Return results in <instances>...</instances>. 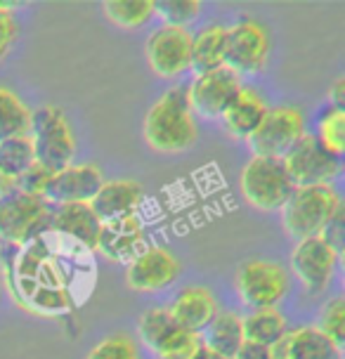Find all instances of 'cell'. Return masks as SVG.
Instances as JSON below:
<instances>
[{
  "label": "cell",
  "mask_w": 345,
  "mask_h": 359,
  "mask_svg": "<svg viewBox=\"0 0 345 359\" xmlns=\"http://www.w3.org/2000/svg\"><path fill=\"white\" fill-rule=\"evenodd\" d=\"M147 144L161 154L189 149L199 137L194 111H191L187 86H175L149 107L142 126Z\"/></svg>",
  "instance_id": "obj_1"
},
{
  "label": "cell",
  "mask_w": 345,
  "mask_h": 359,
  "mask_svg": "<svg viewBox=\"0 0 345 359\" xmlns=\"http://www.w3.org/2000/svg\"><path fill=\"white\" fill-rule=\"evenodd\" d=\"M341 206L343 198L334 184H315V187H293L289 201L279 213H282L286 234L296 241H303L319 236Z\"/></svg>",
  "instance_id": "obj_2"
},
{
  "label": "cell",
  "mask_w": 345,
  "mask_h": 359,
  "mask_svg": "<svg viewBox=\"0 0 345 359\" xmlns=\"http://www.w3.org/2000/svg\"><path fill=\"white\" fill-rule=\"evenodd\" d=\"M29 137L34 142L36 163L48 170H62L74 163L76 156V135L72 130L67 114L57 104H43L31 111Z\"/></svg>",
  "instance_id": "obj_3"
},
{
  "label": "cell",
  "mask_w": 345,
  "mask_h": 359,
  "mask_svg": "<svg viewBox=\"0 0 345 359\" xmlns=\"http://www.w3.org/2000/svg\"><path fill=\"white\" fill-rule=\"evenodd\" d=\"M239 187L248 206L263 210V213H274V210H282L284 203L289 201L293 182L282 158L251 156L241 170Z\"/></svg>",
  "instance_id": "obj_4"
},
{
  "label": "cell",
  "mask_w": 345,
  "mask_h": 359,
  "mask_svg": "<svg viewBox=\"0 0 345 359\" xmlns=\"http://www.w3.org/2000/svg\"><path fill=\"white\" fill-rule=\"evenodd\" d=\"M236 296L251 310L277 307L291 288V277L279 262L272 260H246L234 274Z\"/></svg>",
  "instance_id": "obj_5"
},
{
  "label": "cell",
  "mask_w": 345,
  "mask_h": 359,
  "mask_svg": "<svg viewBox=\"0 0 345 359\" xmlns=\"http://www.w3.org/2000/svg\"><path fill=\"white\" fill-rule=\"evenodd\" d=\"M293 187H315V184H334L341 175V158L324 149L312 133H305L296 144L282 156Z\"/></svg>",
  "instance_id": "obj_6"
},
{
  "label": "cell",
  "mask_w": 345,
  "mask_h": 359,
  "mask_svg": "<svg viewBox=\"0 0 345 359\" xmlns=\"http://www.w3.org/2000/svg\"><path fill=\"white\" fill-rule=\"evenodd\" d=\"M53 206L41 196L17 191L0 201V239L10 243H29L50 229Z\"/></svg>",
  "instance_id": "obj_7"
},
{
  "label": "cell",
  "mask_w": 345,
  "mask_h": 359,
  "mask_svg": "<svg viewBox=\"0 0 345 359\" xmlns=\"http://www.w3.org/2000/svg\"><path fill=\"white\" fill-rule=\"evenodd\" d=\"M305 133L308 130H305L303 111L291 104H279L267 109L263 123L246 142L251 147L253 156L282 158Z\"/></svg>",
  "instance_id": "obj_8"
},
{
  "label": "cell",
  "mask_w": 345,
  "mask_h": 359,
  "mask_svg": "<svg viewBox=\"0 0 345 359\" xmlns=\"http://www.w3.org/2000/svg\"><path fill=\"white\" fill-rule=\"evenodd\" d=\"M270 34L260 22L251 17L239 19L227 29L225 67L239 74H260L270 60Z\"/></svg>",
  "instance_id": "obj_9"
},
{
  "label": "cell",
  "mask_w": 345,
  "mask_h": 359,
  "mask_svg": "<svg viewBox=\"0 0 345 359\" xmlns=\"http://www.w3.org/2000/svg\"><path fill=\"white\" fill-rule=\"evenodd\" d=\"M338 260L341 255L329 243H324L319 236H312V239L296 241L291 253V272L310 296H319L334 281Z\"/></svg>",
  "instance_id": "obj_10"
},
{
  "label": "cell",
  "mask_w": 345,
  "mask_h": 359,
  "mask_svg": "<svg viewBox=\"0 0 345 359\" xmlns=\"http://www.w3.org/2000/svg\"><path fill=\"white\" fill-rule=\"evenodd\" d=\"M144 55L149 69L161 79H177L189 72L191 34L177 27H158L144 43Z\"/></svg>",
  "instance_id": "obj_11"
},
{
  "label": "cell",
  "mask_w": 345,
  "mask_h": 359,
  "mask_svg": "<svg viewBox=\"0 0 345 359\" xmlns=\"http://www.w3.org/2000/svg\"><path fill=\"white\" fill-rule=\"evenodd\" d=\"M180 277V260L163 246H147L126 267V281L137 293H156Z\"/></svg>",
  "instance_id": "obj_12"
},
{
  "label": "cell",
  "mask_w": 345,
  "mask_h": 359,
  "mask_svg": "<svg viewBox=\"0 0 345 359\" xmlns=\"http://www.w3.org/2000/svg\"><path fill=\"white\" fill-rule=\"evenodd\" d=\"M239 88L241 79L227 67L196 74L194 81L187 86L191 111L203 118H220L222 111L229 107V102L234 100V95L239 93Z\"/></svg>",
  "instance_id": "obj_13"
},
{
  "label": "cell",
  "mask_w": 345,
  "mask_h": 359,
  "mask_svg": "<svg viewBox=\"0 0 345 359\" xmlns=\"http://www.w3.org/2000/svg\"><path fill=\"white\" fill-rule=\"evenodd\" d=\"M104 177L102 170L93 163H72L67 168L57 170L50 187L46 191V201L50 206H62V203H90L97 194Z\"/></svg>",
  "instance_id": "obj_14"
},
{
  "label": "cell",
  "mask_w": 345,
  "mask_h": 359,
  "mask_svg": "<svg viewBox=\"0 0 345 359\" xmlns=\"http://www.w3.org/2000/svg\"><path fill=\"white\" fill-rule=\"evenodd\" d=\"M144 248V227L135 215L102 222L97 248L104 258L114 262H130Z\"/></svg>",
  "instance_id": "obj_15"
},
{
  "label": "cell",
  "mask_w": 345,
  "mask_h": 359,
  "mask_svg": "<svg viewBox=\"0 0 345 359\" xmlns=\"http://www.w3.org/2000/svg\"><path fill=\"white\" fill-rule=\"evenodd\" d=\"M142 198L144 189L135 180H104L97 194L93 196L90 208L100 217V222H109L126 215H135Z\"/></svg>",
  "instance_id": "obj_16"
},
{
  "label": "cell",
  "mask_w": 345,
  "mask_h": 359,
  "mask_svg": "<svg viewBox=\"0 0 345 359\" xmlns=\"http://www.w3.org/2000/svg\"><path fill=\"white\" fill-rule=\"evenodd\" d=\"M100 227L102 222L90 203H62V206H53V213H50V229L79 241L88 251L97 248Z\"/></svg>",
  "instance_id": "obj_17"
},
{
  "label": "cell",
  "mask_w": 345,
  "mask_h": 359,
  "mask_svg": "<svg viewBox=\"0 0 345 359\" xmlns=\"http://www.w3.org/2000/svg\"><path fill=\"white\" fill-rule=\"evenodd\" d=\"M267 109V100L258 93L255 88L241 86L239 93L234 95V100L229 102V107L222 111V126L225 130L236 140H248L258 130V126L263 123Z\"/></svg>",
  "instance_id": "obj_18"
},
{
  "label": "cell",
  "mask_w": 345,
  "mask_h": 359,
  "mask_svg": "<svg viewBox=\"0 0 345 359\" xmlns=\"http://www.w3.org/2000/svg\"><path fill=\"white\" fill-rule=\"evenodd\" d=\"M170 314L184 331L201 333L218 314V300L206 286H184L170 303Z\"/></svg>",
  "instance_id": "obj_19"
},
{
  "label": "cell",
  "mask_w": 345,
  "mask_h": 359,
  "mask_svg": "<svg viewBox=\"0 0 345 359\" xmlns=\"http://www.w3.org/2000/svg\"><path fill=\"white\" fill-rule=\"evenodd\" d=\"M227 53V27L222 24H208L199 29V34L191 36V60L189 69L196 74H206L213 69L225 67Z\"/></svg>",
  "instance_id": "obj_20"
},
{
  "label": "cell",
  "mask_w": 345,
  "mask_h": 359,
  "mask_svg": "<svg viewBox=\"0 0 345 359\" xmlns=\"http://www.w3.org/2000/svg\"><path fill=\"white\" fill-rule=\"evenodd\" d=\"M286 359H341V350L317 326H300L286 333Z\"/></svg>",
  "instance_id": "obj_21"
},
{
  "label": "cell",
  "mask_w": 345,
  "mask_h": 359,
  "mask_svg": "<svg viewBox=\"0 0 345 359\" xmlns=\"http://www.w3.org/2000/svg\"><path fill=\"white\" fill-rule=\"evenodd\" d=\"M203 345L215 350L218 355L232 359L236 350L241 348L244 338V324H241V314L236 312H218L213 322L206 326V338H201Z\"/></svg>",
  "instance_id": "obj_22"
},
{
  "label": "cell",
  "mask_w": 345,
  "mask_h": 359,
  "mask_svg": "<svg viewBox=\"0 0 345 359\" xmlns=\"http://www.w3.org/2000/svg\"><path fill=\"white\" fill-rule=\"evenodd\" d=\"M180 331H182V326L172 319L168 307H149V310L142 312V317L137 319L140 341L154 352V355L161 352Z\"/></svg>",
  "instance_id": "obj_23"
},
{
  "label": "cell",
  "mask_w": 345,
  "mask_h": 359,
  "mask_svg": "<svg viewBox=\"0 0 345 359\" xmlns=\"http://www.w3.org/2000/svg\"><path fill=\"white\" fill-rule=\"evenodd\" d=\"M241 324H244V338L251 343L258 345H274L279 338L286 336L289 331V324H286V317L277 307H263V310H251V314L241 317Z\"/></svg>",
  "instance_id": "obj_24"
},
{
  "label": "cell",
  "mask_w": 345,
  "mask_h": 359,
  "mask_svg": "<svg viewBox=\"0 0 345 359\" xmlns=\"http://www.w3.org/2000/svg\"><path fill=\"white\" fill-rule=\"evenodd\" d=\"M31 109L10 88L0 86V142L17 135H29Z\"/></svg>",
  "instance_id": "obj_25"
},
{
  "label": "cell",
  "mask_w": 345,
  "mask_h": 359,
  "mask_svg": "<svg viewBox=\"0 0 345 359\" xmlns=\"http://www.w3.org/2000/svg\"><path fill=\"white\" fill-rule=\"evenodd\" d=\"M102 12L119 29H142L154 17V3L151 0H107Z\"/></svg>",
  "instance_id": "obj_26"
},
{
  "label": "cell",
  "mask_w": 345,
  "mask_h": 359,
  "mask_svg": "<svg viewBox=\"0 0 345 359\" xmlns=\"http://www.w3.org/2000/svg\"><path fill=\"white\" fill-rule=\"evenodd\" d=\"M34 163V142H31L29 135H17V137L0 142V172L12 177H22Z\"/></svg>",
  "instance_id": "obj_27"
},
{
  "label": "cell",
  "mask_w": 345,
  "mask_h": 359,
  "mask_svg": "<svg viewBox=\"0 0 345 359\" xmlns=\"http://www.w3.org/2000/svg\"><path fill=\"white\" fill-rule=\"evenodd\" d=\"M317 137V142L331 151L334 156L343 158L345 151V114L338 109H327L317 121V133H312Z\"/></svg>",
  "instance_id": "obj_28"
},
{
  "label": "cell",
  "mask_w": 345,
  "mask_h": 359,
  "mask_svg": "<svg viewBox=\"0 0 345 359\" xmlns=\"http://www.w3.org/2000/svg\"><path fill=\"white\" fill-rule=\"evenodd\" d=\"M201 12L199 0H156L154 15L161 19L163 27L187 29Z\"/></svg>",
  "instance_id": "obj_29"
},
{
  "label": "cell",
  "mask_w": 345,
  "mask_h": 359,
  "mask_svg": "<svg viewBox=\"0 0 345 359\" xmlns=\"http://www.w3.org/2000/svg\"><path fill=\"white\" fill-rule=\"evenodd\" d=\"M317 329L322 331L338 350H343V343H345V300L341 296L327 300V305L322 307V314H319Z\"/></svg>",
  "instance_id": "obj_30"
},
{
  "label": "cell",
  "mask_w": 345,
  "mask_h": 359,
  "mask_svg": "<svg viewBox=\"0 0 345 359\" xmlns=\"http://www.w3.org/2000/svg\"><path fill=\"white\" fill-rule=\"evenodd\" d=\"M86 359H140V350L130 336L114 333V336L102 338L97 345H93Z\"/></svg>",
  "instance_id": "obj_31"
},
{
  "label": "cell",
  "mask_w": 345,
  "mask_h": 359,
  "mask_svg": "<svg viewBox=\"0 0 345 359\" xmlns=\"http://www.w3.org/2000/svg\"><path fill=\"white\" fill-rule=\"evenodd\" d=\"M201 343V333H191L182 329L161 352H156V359H194Z\"/></svg>",
  "instance_id": "obj_32"
},
{
  "label": "cell",
  "mask_w": 345,
  "mask_h": 359,
  "mask_svg": "<svg viewBox=\"0 0 345 359\" xmlns=\"http://www.w3.org/2000/svg\"><path fill=\"white\" fill-rule=\"evenodd\" d=\"M55 172L43 168L41 163H34L31 168L19 177V191L24 194H31V196H41L46 198V191L50 187V180H53Z\"/></svg>",
  "instance_id": "obj_33"
},
{
  "label": "cell",
  "mask_w": 345,
  "mask_h": 359,
  "mask_svg": "<svg viewBox=\"0 0 345 359\" xmlns=\"http://www.w3.org/2000/svg\"><path fill=\"white\" fill-rule=\"evenodd\" d=\"M17 36H19V24L15 15H12L10 5L0 3V62L12 53V48H15V43H17Z\"/></svg>",
  "instance_id": "obj_34"
},
{
  "label": "cell",
  "mask_w": 345,
  "mask_h": 359,
  "mask_svg": "<svg viewBox=\"0 0 345 359\" xmlns=\"http://www.w3.org/2000/svg\"><path fill=\"white\" fill-rule=\"evenodd\" d=\"M319 239H322L324 243H329V246L334 248L338 255H343V246H345V206H341L336 210V215L327 222V227L319 232Z\"/></svg>",
  "instance_id": "obj_35"
},
{
  "label": "cell",
  "mask_w": 345,
  "mask_h": 359,
  "mask_svg": "<svg viewBox=\"0 0 345 359\" xmlns=\"http://www.w3.org/2000/svg\"><path fill=\"white\" fill-rule=\"evenodd\" d=\"M232 359H272V355H270V348H267V345H258V343L244 341Z\"/></svg>",
  "instance_id": "obj_36"
},
{
  "label": "cell",
  "mask_w": 345,
  "mask_h": 359,
  "mask_svg": "<svg viewBox=\"0 0 345 359\" xmlns=\"http://www.w3.org/2000/svg\"><path fill=\"white\" fill-rule=\"evenodd\" d=\"M327 100H329L331 109H338V111H343V104H345V79H338L334 86L329 88Z\"/></svg>",
  "instance_id": "obj_37"
},
{
  "label": "cell",
  "mask_w": 345,
  "mask_h": 359,
  "mask_svg": "<svg viewBox=\"0 0 345 359\" xmlns=\"http://www.w3.org/2000/svg\"><path fill=\"white\" fill-rule=\"evenodd\" d=\"M17 191H19V177H12V175H5V172H0V201L15 196Z\"/></svg>",
  "instance_id": "obj_38"
},
{
  "label": "cell",
  "mask_w": 345,
  "mask_h": 359,
  "mask_svg": "<svg viewBox=\"0 0 345 359\" xmlns=\"http://www.w3.org/2000/svg\"><path fill=\"white\" fill-rule=\"evenodd\" d=\"M194 359H227V357L218 355L215 350H210L208 345H203V343H201V348H199V352L194 355Z\"/></svg>",
  "instance_id": "obj_39"
}]
</instances>
